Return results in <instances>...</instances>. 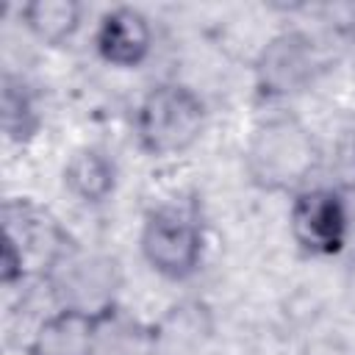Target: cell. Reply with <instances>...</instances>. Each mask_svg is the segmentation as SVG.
Masks as SVG:
<instances>
[{
  "label": "cell",
  "instance_id": "8fae6325",
  "mask_svg": "<svg viewBox=\"0 0 355 355\" xmlns=\"http://www.w3.org/2000/svg\"><path fill=\"white\" fill-rule=\"evenodd\" d=\"M19 17L47 44H61L80 28V6L75 0H31L19 8Z\"/></svg>",
  "mask_w": 355,
  "mask_h": 355
},
{
  "label": "cell",
  "instance_id": "30bf717a",
  "mask_svg": "<svg viewBox=\"0 0 355 355\" xmlns=\"http://www.w3.org/2000/svg\"><path fill=\"white\" fill-rule=\"evenodd\" d=\"M64 186L80 202L97 205V202L108 200V194L116 186L114 161L97 147H80L64 164Z\"/></svg>",
  "mask_w": 355,
  "mask_h": 355
},
{
  "label": "cell",
  "instance_id": "7c38bea8",
  "mask_svg": "<svg viewBox=\"0 0 355 355\" xmlns=\"http://www.w3.org/2000/svg\"><path fill=\"white\" fill-rule=\"evenodd\" d=\"M150 341V333L139 327L133 319L122 316L116 305L100 311L94 355H147Z\"/></svg>",
  "mask_w": 355,
  "mask_h": 355
},
{
  "label": "cell",
  "instance_id": "9c48e42d",
  "mask_svg": "<svg viewBox=\"0 0 355 355\" xmlns=\"http://www.w3.org/2000/svg\"><path fill=\"white\" fill-rule=\"evenodd\" d=\"M100 313L61 308L42 319L28 341V355H94Z\"/></svg>",
  "mask_w": 355,
  "mask_h": 355
},
{
  "label": "cell",
  "instance_id": "8992f818",
  "mask_svg": "<svg viewBox=\"0 0 355 355\" xmlns=\"http://www.w3.org/2000/svg\"><path fill=\"white\" fill-rule=\"evenodd\" d=\"M316 72V50L313 42L302 33H280L275 36L258 55L255 75L258 92L266 97H288L302 92Z\"/></svg>",
  "mask_w": 355,
  "mask_h": 355
},
{
  "label": "cell",
  "instance_id": "277c9868",
  "mask_svg": "<svg viewBox=\"0 0 355 355\" xmlns=\"http://www.w3.org/2000/svg\"><path fill=\"white\" fill-rule=\"evenodd\" d=\"M139 247L153 272L169 280H186L202 263L205 236L191 211L161 205L147 214Z\"/></svg>",
  "mask_w": 355,
  "mask_h": 355
},
{
  "label": "cell",
  "instance_id": "6da1fadb",
  "mask_svg": "<svg viewBox=\"0 0 355 355\" xmlns=\"http://www.w3.org/2000/svg\"><path fill=\"white\" fill-rule=\"evenodd\" d=\"M319 164V147L308 128L294 116H272L261 122L244 153L250 180L263 191L300 194Z\"/></svg>",
  "mask_w": 355,
  "mask_h": 355
},
{
  "label": "cell",
  "instance_id": "5b68a950",
  "mask_svg": "<svg viewBox=\"0 0 355 355\" xmlns=\"http://www.w3.org/2000/svg\"><path fill=\"white\" fill-rule=\"evenodd\" d=\"M294 241L311 255H336L347 241V208L330 189H302L288 211Z\"/></svg>",
  "mask_w": 355,
  "mask_h": 355
},
{
  "label": "cell",
  "instance_id": "3957f363",
  "mask_svg": "<svg viewBox=\"0 0 355 355\" xmlns=\"http://www.w3.org/2000/svg\"><path fill=\"white\" fill-rule=\"evenodd\" d=\"M205 128L202 100L183 83L153 86L136 108L139 147L155 158L186 153Z\"/></svg>",
  "mask_w": 355,
  "mask_h": 355
},
{
  "label": "cell",
  "instance_id": "7a4b0ae2",
  "mask_svg": "<svg viewBox=\"0 0 355 355\" xmlns=\"http://www.w3.org/2000/svg\"><path fill=\"white\" fill-rule=\"evenodd\" d=\"M3 286L28 275H44L75 247L58 222L31 200H8L3 205Z\"/></svg>",
  "mask_w": 355,
  "mask_h": 355
},
{
  "label": "cell",
  "instance_id": "ba28073f",
  "mask_svg": "<svg viewBox=\"0 0 355 355\" xmlns=\"http://www.w3.org/2000/svg\"><path fill=\"white\" fill-rule=\"evenodd\" d=\"M94 44L103 61L114 67H139L153 47V28L139 8L119 6L100 17Z\"/></svg>",
  "mask_w": 355,
  "mask_h": 355
},
{
  "label": "cell",
  "instance_id": "4fadbf2b",
  "mask_svg": "<svg viewBox=\"0 0 355 355\" xmlns=\"http://www.w3.org/2000/svg\"><path fill=\"white\" fill-rule=\"evenodd\" d=\"M39 128V116L33 111V100L25 92L22 80L6 75L3 80V130L11 141H28Z\"/></svg>",
  "mask_w": 355,
  "mask_h": 355
},
{
  "label": "cell",
  "instance_id": "52a82bcc",
  "mask_svg": "<svg viewBox=\"0 0 355 355\" xmlns=\"http://www.w3.org/2000/svg\"><path fill=\"white\" fill-rule=\"evenodd\" d=\"M50 280L64 300V308L100 313L114 305V261L86 258L72 247L50 272Z\"/></svg>",
  "mask_w": 355,
  "mask_h": 355
}]
</instances>
